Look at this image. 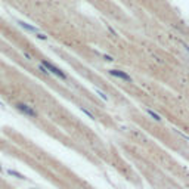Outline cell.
I'll return each mask as SVG.
<instances>
[{"mask_svg":"<svg viewBox=\"0 0 189 189\" xmlns=\"http://www.w3.org/2000/svg\"><path fill=\"white\" fill-rule=\"evenodd\" d=\"M80 111H81V112H84V114H86V115H89V117H90L92 120H94V115L92 114V112H90L89 109H86V108H84V107H80Z\"/></svg>","mask_w":189,"mask_h":189,"instance_id":"obj_8","label":"cell"},{"mask_svg":"<svg viewBox=\"0 0 189 189\" xmlns=\"http://www.w3.org/2000/svg\"><path fill=\"white\" fill-rule=\"evenodd\" d=\"M145 111H146V114H148L149 117L152 118V120H155V121H158V123H161V121H162V117H161V115H160V114H158V112H155L154 109L146 108V109H145Z\"/></svg>","mask_w":189,"mask_h":189,"instance_id":"obj_5","label":"cell"},{"mask_svg":"<svg viewBox=\"0 0 189 189\" xmlns=\"http://www.w3.org/2000/svg\"><path fill=\"white\" fill-rule=\"evenodd\" d=\"M39 69H40V71H41V73H43V74H44V75H50V74H49V71H47V69H46V68H44V67H43L41 64H40V65H39Z\"/></svg>","mask_w":189,"mask_h":189,"instance_id":"obj_9","label":"cell"},{"mask_svg":"<svg viewBox=\"0 0 189 189\" xmlns=\"http://www.w3.org/2000/svg\"><path fill=\"white\" fill-rule=\"evenodd\" d=\"M7 174L10 176H15L16 179H21V180H25V177L21 174V173H18V171H15V170H7Z\"/></svg>","mask_w":189,"mask_h":189,"instance_id":"obj_6","label":"cell"},{"mask_svg":"<svg viewBox=\"0 0 189 189\" xmlns=\"http://www.w3.org/2000/svg\"><path fill=\"white\" fill-rule=\"evenodd\" d=\"M0 107H3V103H2V102H0Z\"/></svg>","mask_w":189,"mask_h":189,"instance_id":"obj_11","label":"cell"},{"mask_svg":"<svg viewBox=\"0 0 189 189\" xmlns=\"http://www.w3.org/2000/svg\"><path fill=\"white\" fill-rule=\"evenodd\" d=\"M15 108L19 111L21 114L27 115L30 118H37L39 114H37V111L33 108V107H30L28 103H24V102H18V103H15Z\"/></svg>","mask_w":189,"mask_h":189,"instance_id":"obj_2","label":"cell"},{"mask_svg":"<svg viewBox=\"0 0 189 189\" xmlns=\"http://www.w3.org/2000/svg\"><path fill=\"white\" fill-rule=\"evenodd\" d=\"M18 25H19V27H22L24 30H27V31H30V33H36V34H39V28H37V27H33V25H30V24H27V22H24V21H19V19H18Z\"/></svg>","mask_w":189,"mask_h":189,"instance_id":"obj_4","label":"cell"},{"mask_svg":"<svg viewBox=\"0 0 189 189\" xmlns=\"http://www.w3.org/2000/svg\"><path fill=\"white\" fill-rule=\"evenodd\" d=\"M94 92H96V93L99 94V96H101L102 99H103V101H108L109 98H108V94L105 93V92H102V90H99V89H94Z\"/></svg>","mask_w":189,"mask_h":189,"instance_id":"obj_7","label":"cell"},{"mask_svg":"<svg viewBox=\"0 0 189 189\" xmlns=\"http://www.w3.org/2000/svg\"><path fill=\"white\" fill-rule=\"evenodd\" d=\"M108 74L112 75V77H115V78H118V80L126 81V83H133L132 75L127 74L126 71H121V69H108Z\"/></svg>","mask_w":189,"mask_h":189,"instance_id":"obj_3","label":"cell"},{"mask_svg":"<svg viewBox=\"0 0 189 189\" xmlns=\"http://www.w3.org/2000/svg\"><path fill=\"white\" fill-rule=\"evenodd\" d=\"M40 64L43 65V67L46 68L47 71H49V74H52V75H55L56 78H59V80H62V81H67L68 80V77H67V74L62 71L61 68H58L55 64H52V62H49L47 59H41L40 61Z\"/></svg>","mask_w":189,"mask_h":189,"instance_id":"obj_1","label":"cell"},{"mask_svg":"<svg viewBox=\"0 0 189 189\" xmlns=\"http://www.w3.org/2000/svg\"><path fill=\"white\" fill-rule=\"evenodd\" d=\"M31 189H36V188H31Z\"/></svg>","mask_w":189,"mask_h":189,"instance_id":"obj_12","label":"cell"},{"mask_svg":"<svg viewBox=\"0 0 189 189\" xmlns=\"http://www.w3.org/2000/svg\"><path fill=\"white\" fill-rule=\"evenodd\" d=\"M103 58H105V61H109V62H112V61H114V59H112V58H111V56H107V55H105V56H103Z\"/></svg>","mask_w":189,"mask_h":189,"instance_id":"obj_10","label":"cell"}]
</instances>
